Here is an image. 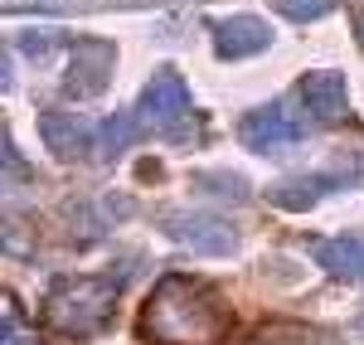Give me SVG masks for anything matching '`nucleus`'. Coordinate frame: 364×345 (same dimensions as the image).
<instances>
[{"label": "nucleus", "instance_id": "1", "mask_svg": "<svg viewBox=\"0 0 364 345\" xmlns=\"http://www.w3.org/2000/svg\"><path fill=\"white\" fill-rule=\"evenodd\" d=\"M136 122L146 132L175 142V146H190L199 137L195 97H190V87H185V78H180L175 68H161V73L146 83V92H141V102H136Z\"/></svg>", "mask_w": 364, "mask_h": 345}, {"label": "nucleus", "instance_id": "2", "mask_svg": "<svg viewBox=\"0 0 364 345\" xmlns=\"http://www.w3.org/2000/svg\"><path fill=\"white\" fill-rule=\"evenodd\" d=\"M117 307V277H73V282H58L49 292V321L68 336H92L112 321Z\"/></svg>", "mask_w": 364, "mask_h": 345}, {"label": "nucleus", "instance_id": "3", "mask_svg": "<svg viewBox=\"0 0 364 345\" xmlns=\"http://www.w3.org/2000/svg\"><path fill=\"white\" fill-rule=\"evenodd\" d=\"M151 331H161L166 341H199L214 331V321H204V307H199V292L190 282H166L156 292V307H151Z\"/></svg>", "mask_w": 364, "mask_h": 345}, {"label": "nucleus", "instance_id": "4", "mask_svg": "<svg viewBox=\"0 0 364 345\" xmlns=\"http://www.w3.org/2000/svg\"><path fill=\"white\" fill-rule=\"evenodd\" d=\"M166 233H170V238H180L185 248H195V253H209V258H219V253H233V248H238V233L228 229L224 219H214V214H195V209H170V214H166Z\"/></svg>", "mask_w": 364, "mask_h": 345}, {"label": "nucleus", "instance_id": "5", "mask_svg": "<svg viewBox=\"0 0 364 345\" xmlns=\"http://www.w3.org/2000/svg\"><path fill=\"white\" fill-rule=\"evenodd\" d=\"M301 102H306V117L311 122H321V127H336L350 117V97H345V73L336 68H316L301 78Z\"/></svg>", "mask_w": 364, "mask_h": 345}, {"label": "nucleus", "instance_id": "6", "mask_svg": "<svg viewBox=\"0 0 364 345\" xmlns=\"http://www.w3.org/2000/svg\"><path fill=\"white\" fill-rule=\"evenodd\" d=\"M112 63H117V49L107 39H83L73 49V68H68V97H97L107 78H112Z\"/></svg>", "mask_w": 364, "mask_h": 345}, {"label": "nucleus", "instance_id": "7", "mask_svg": "<svg viewBox=\"0 0 364 345\" xmlns=\"http://www.w3.org/2000/svg\"><path fill=\"white\" fill-rule=\"evenodd\" d=\"M238 137L252 146V151H287V146L301 142V127L287 117V107H252L243 122H238Z\"/></svg>", "mask_w": 364, "mask_h": 345}, {"label": "nucleus", "instance_id": "8", "mask_svg": "<svg viewBox=\"0 0 364 345\" xmlns=\"http://www.w3.org/2000/svg\"><path fill=\"white\" fill-rule=\"evenodd\" d=\"M39 137L58 161H78V156H87V146H97V132L73 112H44L39 117Z\"/></svg>", "mask_w": 364, "mask_h": 345}, {"label": "nucleus", "instance_id": "9", "mask_svg": "<svg viewBox=\"0 0 364 345\" xmlns=\"http://www.w3.org/2000/svg\"><path fill=\"white\" fill-rule=\"evenodd\" d=\"M214 44H219L224 58H252V54H262V49L272 44V29L262 25L257 15H228V20H219V29H214Z\"/></svg>", "mask_w": 364, "mask_h": 345}, {"label": "nucleus", "instance_id": "10", "mask_svg": "<svg viewBox=\"0 0 364 345\" xmlns=\"http://www.w3.org/2000/svg\"><path fill=\"white\" fill-rule=\"evenodd\" d=\"M316 262L336 277H350V282H364V243L360 238H326V243H311Z\"/></svg>", "mask_w": 364, "mask_h": 345}, {"label": "nucleus", "instance_id": "11", "mask_svg": "<svg viewBox=\"0 0 364 345\" xmlns=\"http://www.w3.org/2000/svg\"><path fill=\"white\" fill-rule=\"evenodd\" d=\"M331 190H336V175H306V180L277 185L272 190V204H282V209H306V204H316L321 195H331Z\"/></svg>", "mask_w": 364, "mask_h": 345}, {"label": "nucleus", "instance_id": "12", "mask_svg": "<svg viewBox=\"0 0 364 345\" xmlns=\"http://www.w3.org/2000/svg\"><path fill=\"white\" fill-rule=\"evenodd\" d=\"M141 137V122H136V112H117V117H107L102 127H97V146H102V156L107 161H117L122 151H132V142Z\"/></svg>", "mask_w": 364, "mask_h": 345}, {"label": "nucleus", "instance_id": "13", "mask_svg": "<svg viewBox=\"0 0 364 345\" xmlns=\"http://www.w3.org/2000/svg\"><path fill=\"white\" fill-rule=\"evenodd\" d=\"M272 10L287 15V20H296V25H306V20L331 15V10H336V0H272Z\"/></svg>", "mask_w": 364, "mask_h": 345}, {"label": "nucleus", "instance_id": "14", "mask_svg": "<svg viewBox=\"0 0 364 345\" xmlns=\"http://www.w3.org/2000/svg\"><path fill=\"white\" fill-rule=\"evenodd\" d=\"M20 180H29V166L20 161V151L10 146V137H0V195L10 185H20Z\"/></svg>", "mask_w": 364, "mask_h": 345}, {"label": "nucleus", "instance_id": "15", "mask_svg": "<svg viewBox=\"0 0 364 345\" xmlns=\"http://www.w3.org/2000/svg\"><path fill=\"white\" fill-rule=\"evenodd\" d=\"M209 195H224V200H248V185H243V175H204L199 180Z\"/></svg>", "mask_w": 364, "mask_h": 345}, {"label": "nucleus", "instance_id": "16", "mask_svg": "<svg viewBox=\"0 0 364 345\" xmlns=\"http://www.w3.org/2000/svg\"><path fill=\"white\" fill-rule=\"evenodd\" d=\"M20 49H25L29 58H49V54H54V34H25Z\"/></svg>", "mask_w": 364, "mask_h": 345}, {"label": "nucleus", "instance_id": "17", "mask_svg": "<svg viewBox=\"0 0 364 345\" xmlns=\"http://www.w3.org/2000/svg\"><path fill=\"white\" fill-rule=\"evenodd\" d=\"M0 87H10V58H5V49H0Z\"/></svg>", "mask_w": 364, "mask_h": 345}, {"label": "nucleus", "instance_id": "18", "mask_svg": "<svg viewBox=\"0 0 364 345\" xmlns=\"http://www.w3.org/2000/svg\"><path fill=\"white\" fill-rule=\"evenodd\" d=\"M355 34H360V44H364V15H360V25H355Z\"/></svg>", "mask_w": 364, "mask_h": 345}]
</instances>
